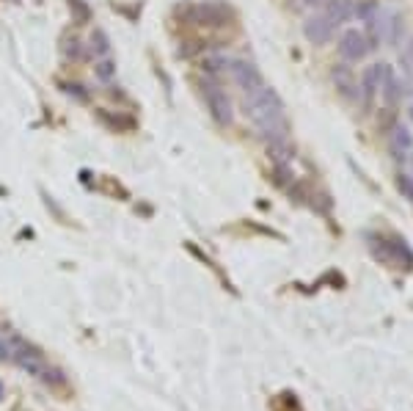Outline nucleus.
I'll return each mask as SVG.
<instances>
[{"instance_id": "4be33fe9", "label": "nucleus", "mask_w": 413, "mask_h": 411, "mask_svg": "<svg viewBox=\"0 0 413 411\" xmlns=\"http://www.w3.org/2000/svg\"><path fill=\"white\" fill-rule=\"evenodd\" d=\"M402 61L408 63V66H413V39L411 44H405V50H402Z\"/></svg>"}, {"instance_id": "aec40b11", "label": "nucleus", "mask_w": 413, "mask_h": 411, "mask_svg": "<svg viewBox=\"0 0 413 411\" xmlns=\"http://www.w3.org/2000/svg\"><path fill=\"white\" fill-rule=\"evenodd\" d=\"M64 92L69 97H75L77 102H89V92H86L80 83H64Z\"/></svg>"}, {"instance_id": "2eb2a0df", "label": "nucleus", "mask_w": 413, "mask_h": 411, "mask_svg": "<svg viewBox=\"0 0 413 411\" xmlns=\"http://www.w3.org/2000/svg\"><path fill=\"white\" fill-rule=\"evenodd\" d=\"M61 53H64V59L66 61H72V63H80L86 56H89V50L83 47V42L77 39V36H72V39H66L64 42V47H61Z\"/></svg>"}, {"instance_id": "412c9836", "label": "nucleus", "mask_w": 413, "mask_h": 411, "mask_svg": "<svg viewBox=\"0 0 413 411\" xmlns=\"http://www.w3.org/2000/svg\"><path fill=\"white\" fill-rule=\"evenodd\" d=\"M397 185H400V190H402L408 199H413V177H411V174H400Z\"/></svg>"}, {"instance_id": "1a4fd4ad", "label": "nucleus", "mask_w": 413, "mask_h": 411, "mask_svg": "<svg viewBox=\"0 0 413 411\" xmlns=\"http://www.w3.org/2000/svg\"><path fill=\"white\" fill-rule=\"evenodd\" d=\"M388 147H391V155L397 160H411L413 158V135L408 133V127L397 125L388 135Z\"/></svg>"}, {"instance_id": "9b49d317", "label": "nucleus", "mask_w": 413, "mask_h": 411, "mask_svg": "<svg viewBox=\"0 0 413 411\" xmlns=\"http://www.w3.org/2000/svg\"><path fill=\"white\" fill-rule=\"evenodd\" d=\"M333 83H336V89L342 92V94L352 99V97H358V80H355V75H352V69H350L348 63H339V66H333Z\"/></svg>"}, {"instance_id": "dca6fc26", "label": "nucleus", "mask_w": 413, "mask_h": 411, "mask_svg": "<svg viewBox=\"0 0 413 411\" xmlns=\"http://www.w3.org/2000/svg\"><path fill=\"white\" fill-rule=\"evenodd\" d=\"M94 75L99 83H110L113 78H116V61H110V59H99L94 63Z\"/></svg>"}, {"instance_id": "4468645a", "label": "nucleus", "mask_w": 413, "mask_h": 411, "mask_svg": "<svg viewBox=\"0 0 413 411\" xmlns=\"http://www.w3.org/2000/svg\"><path fill=\"white\" fill-rule=\"evenodd\" d=\"M89 53H91L94 59H108V53H110V39H108V33L102 31V28H94V31H91Z\"/></svg>"}, {"instance_id": "9d476101", "label": "nucleus", "mask_w": 413, "mask_h": 411, "mask_svg": "<svg viewBox=\"0 0 413 411\" xmlns=\"http://www.w3.org/2000/svg\"><path fill=\"white\" fill-rule=\"evenodd\" d=\"M196 14H198L201 25H223L231 11L223 3H201V6H196Z\"/></svg>"}, {"instance_id": "0eeeda50", "label": "nucleus", "mask_w": 413, "mask_h": 411, "mask_svg": "<svg viewBox=\"0 0 413 411\" xmlns=\"http://www.w3.org/2000/svg\"><path fill=\"white\" fill-rule=\"evenodd\" d=\"M333 31H336V28H333V23H331L325 14H314V17H309V20L303 23V33H306V39H309L312 44H328Z\"/></svg>"}, {"instance_id": "f3484780", "label": "nucleus", "mask_w": 413, "mask_h": 411, "mask_svg": "<svg viewBox=\"0 0 413 411\" xmlns=\"http://www.w3.org/2000/svg\"><path fill=\"white\" fill-rule=\"evenodd\" d=\"M381 8V3L378 0H361L358 6H352V17H358L361 23H369L372 17H375V11Z\"/></svg>"}, {"instance_id": "423d86ee", "label": "nucleus", "mask_w": 413, "mask_h": 411, "mask_svg": "<svg viewBox=\"0 0 413 411\" xmlns=\"http://www.w3.org/2000/svg\"><path fill=\"white\" fill-rule=\"evenodd\" d=\"M11 364H17L20 370H25L28 376H36V379H39V376L44 373V367H47V362H44V356H42V350L28 345L25 340L20 343V348H17V353H14Z\"/></svg>"}, {"instance_id": "f8f14e48", "label": "nucleus", "mask_w": 413, "mask_h": 411, "mask_svg": "<svg viewBox=\"0 0 413 411\" xmlns=\"http://www.w3.org/2000/svg\"><path fill=\"white\" fill-rule=\"evenodd\" d=\"M352 0H328L325 3V17L333 23V28H339V25H345L350 17H352Z\"/></svg>"}, {"instance_id": "7ed1b4c3", "label": "nucleus", "mask_w": 413, "mask_h": 411, "mask_svg": "<svg viewBox=\"0 0 413 411\" xmlns=\"http://www.w3.org/2000/svg\"><path fill=\"white\" fill-rule=\"evenodd\" d=\"M372 50H375L372 39H369L364 31H358V28H350V31H345L342 33V39H339V56H342L348 63L364 61Z\"/></svg>"}, {"instance_id": "5701e85b", "label": "nucleus", "mask_w": 413, "mask_h": 411, "mask_svg": "<svg viewBox=\"0 0 413 411\" xmlns=\"http://www.w3.org/2000/svg\"><path fill=\"white\" fill-rule=\"evenodd\" d=\"M306 6H314V3H322V0H303Z\"/></svg>"}, {"instance_id": "a211bd4d", "label": "nucleus", "mask_w": 413, "mask_h": 411, "mask_svg": "<svg viewBox=\"0 0 413 411\" xmlns=\"http://www.w3.org/2000/svg\"><path fill=\"white\" fill-rule=\"evenodd\" d=\"M69 8H72V14H75V23H77V25L91 23V8H89L83 0H69Z\"/></svg>"}, {"instance_id": "6ab92c4d", "label": "nucleus", "mask_w": 413, "mask_h": 411, "mask_svg": "<svg viewBox=\"0 0 413 411\" xmlns=\"http://www.w3.org/2000/svg\"><path fill=\"white\" fill-rule=\"evenodd\" d=\"M96 116H99V122H105V125H108V122H113V127H116V130H132V127H135V122H132L129 116H116V119H110L105 111H99Z\"/></svg>"}, {"instance_id": "ddd939ff", "label": "nucleus", "mask_w": 413, "mask_h": 411, "mask_svg": "<svg viewBox=\"0 0 413 411\" xmlns=\"http://www.w3.org/2000/svg\"><path fill=\"white\" fill-rule=\"evenodd\" d=\"M20 343H23V337H20V334L0 329V362H11V359H14V353H17V348H20Z\"/></svg>"}, {"instance_id": "b1692460", "label": "nucleus", "mask_w": 413, "mask_h": 411, "mask_svg": "<svg viewBox=\"0 0 413 411\" xmlns=\"http://www.w3.org/2000/svg\"><path fill=\"white\" fill-rule=\"evenodd\" d=\"M0 398H3V386H0Z\"/></svg>"}, {"instance_id": "f257e3e1", "label": "nucleus", "mask_w": 413, "mask_h": 411, "mask_svg": "<svg viewBox=\"0 0 413 411\" xmlns=\"http://www.w3.org/2000/svg\"><path fill=\"white\" fill-rule=\"evenodd\" d=\"M243 111L259 130V135L270 144H289V122H286L284 102L273 86H259L243 97Z\"/></svg>"}, {"instance_id": "f03ea898", "label": "nucleus", "mask_w": 413, "mask_h": 411, "mask_svg": "<svg viewBox=\"0 0 413 411\" xmlns=\"http://www.w3.org/2000/svg\"><path fill=\"white\" fill-rule=\"evenodd\" d=\"M201 97H204V105H207L210 116L215 119V125H221V127L231 125V119H234V114H231V99H229V94L223 92L215 80H204Z\"/></svg>"}, {"instance_id": "20e7f679", "label": "nucleus", "mask_w": 413, "mask_h": 411, "mask_svg": "<svg viewBox=\"0 0 413 411\" xmlns=\"http://www.w3.org/2000/svg\"><path fill=\"white\" fill-rule=\"evenodd\" d=\"M367 28H369V39H372V44H381V42H394L397 39V33H400V17L394 14V11H388V8H378L375 11V17L367 23Z\"/></svg>"}, {"instance_id": "39448f33", "label": "nucleus", "mask_w": 413, "mask_h": 411, "mask_svg": "<svg viewBox=\"0 0 413 411\" xmlns=\"http://www.w3.org/2000/svg\"><path fill=\"white\" fill-rule=\"evenodd\" d=\"M229 75H231V80L243 89V94H248V92H254L259 86H265V80H262V72L256 69L251 61H243V59H237V61H229Z\"/></svg>"}, {"instance_id": "6e6552de", "label": "nucleus", "mask_w": 413, "mask_h": 411, "mask_svg": "<svg viewBox=\"0 0 413 411\" xmlns=\"http://www.w3.org/2000/svg\"><path fill=\"white\" fill-rule=\"evenodd\" d=\"M383 72H386V66L378 63V66H369L364 75H361V83H358V94L364 99V105H369L372 102V97L381 94V86H383Z\"/></svg>"}]
</instances>
